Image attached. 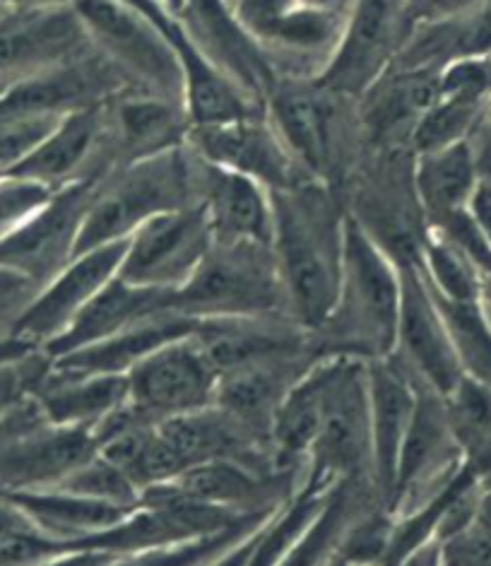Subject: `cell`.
<instances>
[{
    "mask_svg": "<svg viewBox=\"0 0 491 566\" xmlns=\"http://www.w3.org/2000/svg\"><path fill=\"white\" fill-rule=\"evenodd\" d=\"M272 198V253L290 316L318 328L335 302L347 239L343 198L323 181L309 179Z\"/></svg>",
    "mask_w": 491,
    "mask_h": 566,
    "instance_id": "1",
    "label": "cell"
},
{
    "mask_svg": "<svg viewBox=\"0 0 491 566\" xmlns=\"http://www.w3.org/2000/svg\"><path fill=\"white\" fill-rule=\"evenodd\" d=\"M400 268L347 218L343 273L331 312L311 331L318 357L376 361L393 355L400 318Z\"/></svg>",
    "mask_w": 491,
    "mask_h": 566,
    "instance_id": "2",
    "label": "cell"
},
{
    "mask_svg": "<svg viewBox=\"0 0 491 566\" xmlns=\"http://www.w3.org/2000/svg\"><path fill=\"white\" fill-rule=\"evenodd\" d=\"M265 116L309 177L339 193L366 153L359 99L316 77L280 75L265 99Z\"/></svg>",
    "mask_w": 491,
    "mask_h": 566,
    "instance_id": "3",
    "label": "cell"
},
{
    "mask_svg": "<svg viewBox=\"0 0 491 566\" xmlns=\"http://www.w3.org/2000/svg\"><path fill=\"white\" fill-rule=\"evenodd\" d=\"M198 206L196 153L190 145L130 161L100 181L82 222L75 253L126 241L155 214Z\"/></svg>",
    "mask_w": 491,
    "mask_h": 566,
    "instance_id": "4",
    "label": "cell"
},
{
    "mask_svg": "<svg viewBox=\"0 0 491 566\" xmlns=\"http://www.w3.org/2000/svg\"><path fill=\"white\" fill-rule=\"evenodd\" d=\"M339 198L347 218L395 265H419L429 220L415 188L412 150H366Z\"/></svg>",
    "mask_w": 491,
    "mask_h": 566,
    "instance_id": "5",
    "label": "cell"
},
{
    "mask_svg": "<svg viewBox=\"0 0 491 566\" xmlns=\"http://www.w3.org/2000/svg\"><path fill=\"white\" fill-rule=\"evenodd\" d=\"M316 367L321 376V424L299 484L331 488L333 482L349 478H372L376 482L368 361L321 357Z\"/></svg>",
    "mask_w": 491,
    "mask_h": 566,
    "instance_id": "6",
    "label": "cell"
},
{
    "mask_svg": "<svg viewBox=\"0 0 491 566\" xmlns=\"http://www.w3.org/2000/svg\"><path fill=\"white\" fill-rule=\"evenodd\" d=\"M171 308L194 321L290 316L275 253L258 241L212 239L194 275L171 292Z\"/></svg>",
    "mask_w": 491,
    "mask_h": 566,
    "instance_id": "7",
    "label": "cell"
},
{
    "mask_svg": "<svg viewBox=\"0 0 491 566\" xmlns=\"http://www.w3.org/2000/svg\"><path fill=\"white\" fill-rule=\"evenodd\" d=\"M231 8L286 77H318L325 71L349 12L311 8L299 0H237Z\"/></svg>",
    "mask_w": 491,
    "mask_h": 566,
    "instance_id": "8",
    "label": "cell"
},
{
    "mask_svg": "<svg viewBox=\"0 0 491 566\" xmlns=\"http://www.w3.org/2000/svg\"><path fill=\"white\" fill-rule=\"evenodd\" d=\"M412 30L405 0H352L339 42L316 80L359 99L398 61Z\"/></svg>",
    "mask_w": 491,
    "mask_h": 566,
    "instance_id": "9",
    "label": "cell"
},
{
    "mask_svg": "<svg viewBox=\"0 0 491 566\" xmlns=\"http://www.w3.org/2000/svg\"><path fill=\"white\" fill-rule=\"evenodd\" d=\"M102 179H80L56 188L30 218L0 239V268L32 280L36 287L73 259L85 214Z\"/></svg>",
    "mask_w": 491,
    "mask_h": 566,
    "instance_id": "10",
    "label": "cell"
},
{
    "mask_svg": "<svg viewBox=\"0 0 491 566\" xmlns=\"http://www.w3.org/2000/svg\"><path fill=\"white\" fill-rule=\"evenodd\" d=\"M92 49L77 10L0 6V94Z\"/></svg>",
    "mask_w": 491,
    "mask_h": 566,
    "instance_id": "11",
    "label": "cell"
},
{
    "mask_svg": "<svg viewBox=\"0 0 491 566\" xmlns=\"http://www.w3.org/2000/svg\"><path fill=\"white\" fill-rule=\"evenodd\" d=\"M210 247L212 229L200 206L155 214L128 237L118 277L174 292L194 275Z\"/></svg>",
    "mask_w": 491,
    "mask_h": 566,
    "instance_id": "12",
    "label": "cell"
},
{
    "mask_svg": "<svg viewBox=\"0 0 491 566\" xmlns=\"http://www.w3.org/2000/svg\"><path fill=\"white\" fill-rule=\"evenodd\" d=\"M190 333L164 343L126 374L128 406L149 422H164L215 402L220 376Z\"/></svg>",
    "mask_w": 491,
    "mask_h": 566,
    "instance_id": "13",
    "label": "cell"
},
{
    "mask_svg": "<svg viewBox=\"0 0 491 566\" xmlns=\"http://www.w3.org/2000/svg\"><path fill=\"white\" fill-rule=\"evenodd\" d=\"M126 241H114V244L75 253L46 285L36 290L30 304L12 323L10 333L39 349L61 338L82 308L94 300V294L118 275Z\"/></svg>",
    "mask_w": 491,
    "mask_h": 566,
    "instance_id": "14",
    "label": "cell"
},
{
    "mask_svg": "<svg viewBox=\"0 0 491 566\" xmlns=\"http://www.w3.org/2000/svg\"><path fill=\"white\" fill-rule=\"evenodd\" d=\"M400 318L393 355L415 381L446 396L460 376V361L441 308L419 265L400 268Z\"/></svg>",
    "mask_w": 491,
    "mask_h": 566,
    "instance_id": "15",
    "label": "cell"
},
{
    "mask_svg": "<svg viewBox=\"0 0 491 566\" xmlns=\"http://www.w3.org/2000/svg\"><path fill=\"white\" fill-rule=\"evenodd\" d=\"M188 145L202 159L224 169L245 174L270 191L304 184L311 177L270 124L265 109L224 124L190 126Z\"/></svg>",
    "mask_w": 491,
    "mask_h": 566,
    "instance_id": "16",
    "label": "cell"
},
{
    "mask_svg": "<svg viewBox=\"0 0 491 566\" xmlns=\"http://www.w3.org/2000/svg\"><path fill=\"white\" fill-rule=\"evenodd\" d=\"M196 46L217 65L231 83L258 104L265 106L280 73L258 46L251 32L237 18L229 0H186L176 15Z\"/></svg>",
    "mask_w": 491,
    "mask_h": 566,
    "instance_id": "17",
    "label": "cell"
},
{
    "mask_svg": "<svg viewBox=\"0 0 491 566\" xmlns=\"http://www.w3.org/2000/svg\"><path fill=\"white\" fill-rule=\"evenodd\" d=\"M190 335L217 376L268 359L316 355L311 331L286 314L200 318Z\"/></svg>",
    "mask_w": 491,
    "mask_h": 566,
    "instance_id": "18",
    "label": "cell"
},
{
    "mask_svg": "<svg viewBox=\"0 0 491 566\" xmlns=\"http://www.w3.org/2000/svg\"><path fill=\"white\" fill-rule=\"evenodd\" d=\"M190 126L186 104L147 92L123 90L104 102V150L112 169L186 145Z\"/></svg>",
    "mask_w": 491,
    "mask_h": 566,
    "instance_id": "19",
    "label": "cell"
},
{
    "mask_svg": "<svg viewBox=\"0 0 491 566\" xmlns=\"http://www.w3.org/2000/svg\"><path fill=\"white\" fill-rule=\"evenodd\" d=\"M112 171L104 150V104H94L63 114L10 174L56 191L80 179H104Z\"/></svg>",
    "mask_w": 491,
    "mask_h": 566,
    "instance_id": "20",
    "label": "cell"
},
{
    "mask_svg": "<svg viewBox=\"0 0 491 566\" xmlns=\"http://www.w3.org/2000/svg\"><path fill=\"white\" fill-rule=\"evenodd\" d=\"M439 97V73L390 69L359 97L366 150H412L421 114Z\"/></svg>",
    "mask_w": 491,
    "mask_h": 566,
    "instance_id": "21",
    "label": "cell"
},
{
    "mask_svg": "<svg viewBox=\"0 0 491 566\" xmlns=\"http://www.w3.org/2000/svg\"><path fill=\"white\" fill-rule=\"evenodd\" d=\"M194 150V147H190ZM196 198L220 241H272L270 188L196 155Z\"/></svg>",
    "mask_w": 491,
    "mask_h": 566,
    "instance_id": "22",
    "label": "cell"
},
{
    "mask_svg": "<svg viewBox=\"0 0 491 566\" xmlns=\"http://www.w3.org/2000/svg\"><path fill=\"white\" fill-rule=\"evenodd\" d=\"M419 384L395 357L368 361V406H372L374 478L380 496L390 499L405 434L412 422Z\"/></svg>",
    "mask_w": 491,
    "mask_h": 566,
    "instance_id": "23",
    "label": "cell"
},
{
    "mask_svg": "<svg viewBox=\"0 0 491 566\" xmlns=\"http://www.w3.org/2000/svg\"><path fill=\"white\" fill-rule=\"evenodd\" d=\"M32 398L46 420L63 427L94 429L128 402L126 376L63 369L49 361L32 388Z\"/></svg>",
    "mask_w": 491,
    "mask_h": 566,
    "instance_id": "24",
    "label": "cell"
},
{
    "mask_svg": "<svg viewBox=\"0 0 491 566\" xmlns=\"http://www.w3.org/2000/svg\"><path fill=\"white\" fill-rule=\"evenodd\" d=\"M316 359L321 357H282L227 371L217 379L215 406H220L227 412L239 417L241 422L253 427L255 431H261L270 441V424L280 408V402Z\"/></svg>",
    "mask_w": 491,
    "mask_h": 566,
    "instance_id": "25",
    "label": "cell"
},
{
    "mask_svg": "<svg viewBox=\"0 0 491 566\" xmlns=\"http://www.w3.org/2000/svg\"><path fill=\"white\" fill-rule=\"evenodd\" d=\"M167 308H171V292L133 285L116 275L104 290L94 294V300L82 308L71 328L44 347V353L51 359L73 353L77 347L112 338V335L130 328L133 323L167 312Z\"/></svg>",
    "mask_w": 491,
    "mask_h": 566,
    "instance_id": "26",
    "label": "cell"
},
{
    "mask_svg": "<svg viewBox=\"0 0 491 566\" xmlns=\"http://www.w3.org/2000/svg\"><path fill=\"white\" fill-rule=\"evenodd\" d=\"M194 328V318L179 314L176 308H167V312H159L155 316L133 323L130 328L112 335V338H104L100 343L77 347L73 353L49 359L63 369L126 376L135 364L145 359L149 353H155L157 347L169 340L184 338Z\"/></svg>",
    "mask_w": 491,
    "mask_h": 566,
    "instance_id": "27",
    "label": "cell"
},
{
    "mask_svg": "<svg viewBox=\"0 0 491 566\" xmlns=\"http://www.w3.org/2000/svg\"><path fill=\"white\" fill-rule=\"evenodd\" d=\"M15 502L24 516L34 523V528L63 545L80 543L85 537L112 528L121 518H126L135 506H118L100 502V499L82 496L71 490L46 488V490H22L3 492Z\"/></svg>",
    "mask_w": 491,
    "mask_h": 566,
    "instance_id": "28",
    "label": "cell"
},
{
    "mask_svg": "<svg viewBox=\"0 0 491 566\" xmlns=\"http://www.w3.org/2000/svg\"><path fill=\"white\" fill-rule=\"evenodd\" d=\"M484 53H491V0H482L458 15L415 24L393 65L439 73L458 59Z\"/></svg>",
    "mask_w": 491,
    "mask_h": 566,
    "instance_id": "29",
    "label": "cell"
},
{
    "mask_svg": "<svg viewBox=\"0 0 491 566\" xmlns=\"http://www.w3.org/2000/svg\"><path fill=\"white\" fill-rule=\"evenodd\" d=\"M482 181L470 140H460L431 153L415 155V188L429 224L470 206Z\"/></svg>",
    "mask_w": 491,
    "mask_h": 566,
    "instance_id": "30",
    "label": "cell"
},
{
    "mask_svg": "<svg viewBox=\"0 0 491 566\" xmlns=\"http://www.w3.org/2000/svg\"><path fill=\"white\" fill-rule=\"evenodd\" d=\"M443 406L462 463L491 484V388L462 374Z\"/></svg>",
    "mask_w": 491,
    "mask_h": 566,
    "instance_id": "31",
    "label": "cell"
},
{
    "mask_svg": "<svg viewBox=\"0 0 491 566\" xmlns=\"http://www.w3.org/2000/svg\"><path fill=\"white\" fill-rule=\"evenodd\" d=\"M436 304L441 308L462 374L491 388V318L487 302H448L436 296Z\"/></svg>",
    "mask_w": 491,
    "mask_h": 566,
    "instance_id": "32",
    "label": "cell"
},
{
    "mask_svg": "<svg viewBox=\"0 0 491 566\" xmlns=\"http://www.w3.org/2000/svg\"><path fill=\"white\" fill-rule=\"evenodd\" d=\"M429 287L436 296L448 302H477L484 300V275L477 265L429 229L425 251L419 261Z\"/></svg>",
    "mask_w": 491,
    "mask_h": 566,
    "instance_id": "33",
    "label": "cell"
},
{
    "mask_svg": "<svg viewBox=\"0 0 491 566\" xmlns=\"http://www.w3.org/2000/svg\"><path fill=\"white\" fill-rule=\"evenodd\" d=\"M482 109L484 104L480 102L441 97L439 94L419 118L412 136V153H431L460 140H470L477 120L482 116Z\"/></svg>",
    "mask_w": 491,
    "mask_h": 566,
    "instance_id": "34",
    "label": "cell"
},
{
    "mask_svg": "<svg viewBox=\"0 0 491 566\" xmlns=\"http://www.w3.org/2000/svg\"><path fill=\"white\" fill-rule=\"evenodd\" d=\"M56 488L118 506H138L143 499L138 484L100 451L94 453L90 461L82 463L75 473H71L61 484H56Z\"/></svg>",
    "mask_w": 491,
    "mask_h": 566,
    "instance_id": "35",
    "label": "cell"
},
{
    "mask_svg": "<svg viewBox=\"0 0 491 566\" xmlns=\"http://www.w3.org/2000/svg\"><path fill=\"white\" fill-rule=\"evenodd\" d=\"M59 118V114L18 112L0 106V171L10 174L15 169L49 136Z\"/></svg>",
    "mask_w": 491,
    "mask_h": 566,
    "instance_id": "36",
    "label": "cell"
},
{
    "mask_svg": "<svg viewBox=\"0 0 491 566\" xmlns=\"http://www.w3.org/2000/svg\"><path fill=\"white\" fill-rule=\"evenodd\" d=\"M439 94L487 104L491 97V53L448 63L439 71Z\"/></svg>",
    "mask_w": 491,
    "mask_h": 566,
    "instance_id": "37",
    "label": "cell"
},
{
    "mask_svg": "<svg viewBox=\"0 0 491 566\" xmlns=\"http://www.w3.org/2000/svg\"><path fill=\"white\" fill-rule=\"evenodd\" d=\"M429 229L439 237H443L448 244H453L462 255H468V259L477 265V271H480L484 277H491V247L487 244L480 224L474 222L470 208L443 214V218L433 220Z\"/></svg>",
    "mask_w": 491,
    "mask_h": 566,
    "instance_id": "38",
    "label": "cell"
},
{
    "mask_svg": "<svg viewBox=\"0 0 491 566\" xmlns=\"http://www.w3.org/2000/svg\"><path fill=\"white\" fill-rule=\"evenodd\" d=\"M49 355L44 349L24 355L20 359H10L0 364V420L32 394L39 376L49 367Z\"/></svg>",
    "mask_w": 491,
    "mask_h": 566,
    "instance_id": "39",
    "label": "cell"
},
{
    "mask_svg": "<svg viewBox=\"0 0 491 566\" xmlns=\"http://www.w3.org/2000/svg\"><path fill=\"white\" fill-rule=\"evenodd\" d=\"M51 193V188L36 181L6 174L0 179V239L10 234L22 220L30 218Z\"/></svg>",
    "mask_w": 491,
    "mask_h": 566,
    "instance_id": "40",
    "label": "cell"
},
{
    "mask_svg": "<svg viewBox=\"0 0 491 566\" xmlns=\"http://www.w3.org/2000/svg\"><path fill=\"white\" fill-rule=\"evenodd\" d=\"M439 564H491V533L474 518L439 541Z\"/></svg>",
    "mask_w": 491,
    "mask_h": 566,
    "instance_id": "41",
    "label": "cell"
},
{
    "mask_svg": "<svg viewBox=\"0 0 491 566\" xmlns=\"http://www.w3.org/2000/svg\"><path fill=\"white\" fill-rule=\"evenodd\" d=\"M36 285L24 275L0 268V331H10L22 308L36 294Z\"/></svg>",
    "mask_w": 491,
    "mask_h": 566,
    "instance_id": "42",
    "label": "cell"
},
{
    "mask_svg": "<svg viewBox=\"0 0 491 566\" xmlns=\"http://www.w3.org/2000/svg\"><path fill=\"white\" fill-rule=\"evenodd\" d=\"M482 0H405V10L415 24L443 20L458 15L462 10H470Z\"/></svg>",
    "mask_w": 491,
    "mask_h": 566,
    "instance_id": "43",
    "label": "cell"
},
{
    "mask_svg": "<svg viewBox=\"0 0 491 566\" xmlns=\"http://www.w3.org/2000/svg\"><path fill=\"white\" fill-rule=\"evenodd\" d=\"M41 535L34 523L24 516V511L12 502L8 494L0 492V541H12V537Z\"/></svg>",
    "mask_w": 491,
    "mask_h": 566,
    "instance_id": "44",
    "label": "cell"
},
{
    "mask_svg": "<svg viewBox=\"0 0 491 566\" xmlns=\"http://www.w3.org/2000/svg\"><path fill=\"white\" fill-rule=\"evenodd\" d=\"M470 145L477 159V167L482 171V179H491V97L487 99L482 116L472 130Z\"/></svg>",
    "mask_w": 491,
    "mask_h": 566,
    "instance_id": "45",
    "label": "cell"
},
{
    "mask_svg": "<svg viewBox=\"0 0 491 566\" xmlns=\"http://www.w3.org/2000/svg\"><path fill=\"white\" fill-rule=\"evenodd\" d=\"M470 212L474 222L480 224L482 234L487 239V244L491 247V179H482L480 186H477V191L470 198Z\"/></svg>",
    "mask_w": 491,
    "mask_h": 566,
    "instance_id": "46",
    "label": "cell"
},
{
    "mask_svg": "<svg viewBox=\"0 0 491 566\" xmlns=\"http://www.w3.org/2000/svg\"><path fill=\"white\" fill-rule=\"evenodd\" d=\"M34 349L39 347L18 338V335H12L10 331H0V364L10 359H20L24 355L34 353Z\"/></svg>",
    "mask_w": 491,
    "mask_h": 566,
    "instance_id": "47",
    "label": "cell"
},
{
    "mask_svg": "<svg viewBox=\"0 0 491 566\" xmlns=\"http://www.w3.org/2000/svg\"><path fill=\"white\" fill-rule=\"evenodd\" d=\"M474 521L480 523L484 531H489V533H491V484H482L480 496H477Z\"/></svg>",
    "mask_w": 491,
    "mask_h": 566,
    "instance_id": "48",
    "label": "cell"
},
{
    "mask_svg": "<svg viewBox=\"0 0 491 566\" xmlns=\"http://www.w3.org/2000/svg\"><path fill=\"white\" fill-rule=\"evenodd\" d=\"M75 0H0L8 8H53V6H73Z\"/></svg>",
    "mask_w": 491,
    "mask_h": 566,
    "instance_id": "49",
    "label": "cell"
},
{
    "mask_svg": "<svg viewBox=\"0 0 491 566\" xmlns=\"http://www.w3.org/2000/svg\"><path fill=\"white\" fill-rule=\"evenodd\" d=\"M299 3L311 6V8H327V10H347L352 0H299Z\"/></svg>",
    "mask_w": 491,
    "mask_h": 566,
    "instance_id": "50",
    "label": "cell"
},
{
    "mask_svg": "<svg viewBox=\"0 0 491 566\" xmlns=\"http://www.w3.org/2000/svg\"><path fill=\"white\" fill-rule=\"evenodd\" d=\"M157 3H159L164 10H169L171 15H179V12H181L184 6H186V0H157Z\"/></svg>",
    "mask_w": 491,
    "mask_h": 566,
    "instance_id": "51",
    "label": "cell"
},
{
    "mask_svg": "<svg viewBox=\"0 0 491 566\" xmlns=\"http://www.w3.org/2000/svg\"><path fill=\"white\" fill-rule=\"evenodd\" d=\"M484 302L491 304V277H484Z\"/></svg>",
    "mask_w": 491,
    "mask_h": 566,
    "instance_id": "52",
    "label": "cell"
},
{
    "mask_svg": "<svg viewBox=\"0 0 491 566\" xmlns=\"http://www.w3.org/2000/svg\"><path fill=\"white\" fill-rule=\"evenodd\" d=\"M3 177H6V174H3V171H0V179H3Z\"/></svg>",
    "mask_w": 491,
    "mask_h": 566,
    "instance_id": "53",
    "label": "cell"
},
{
    "mask_svg": "<svg viewBox=\"0 0 491 566\" xmlns=\"http://www.w3.org/2000/svg\"><path fill=\"white\" fill-rule=\"evenodd\" d=\"M229 3H237V0H229Z\"/></svg>",
    "mask_w": 491,
    "mask_h": 566,
    "instance_id": "54",
    "label": "cell"
}]
</instances>
